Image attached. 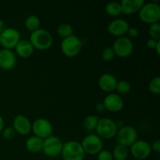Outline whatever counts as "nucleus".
Masks as SVG:
<instances>
[{"label": "nucleus", "mask_w": 160, "mask_h": 160, "mask_svg": "<svg viewBox=\"0 0 160 160\" xmlns=\"http://www.w3.org/2000/svg\"><path fill=\"white\" fill-rule=\"evenodd\" d=\"M117 80L113 74L109 73H103L98 79V86L105 92H112L116 89Z\"/></svg>", "instance_id": "nucleus-17"}, {"label": "nucleus", "mask_w": 160, "mask_h": 160, "mask_svg": "<svg viewBox=\"0 0 160 160\" xmlns=\"http://www.w3.org/2000/svg\"><path fill=\"white\" fill-rule=\"evenodd\" d=\"M44 140L38 137L33 135L28 138L25 142V147L28 152L31 153H38L42 151Z\"/></svg>", "instance_id": "nucleus-20"}, {"label": "nucleus", "mask_w": 160, "mask_h": 160, "mask_svg": "<svg viewBox=\"0 0 160 160\" xmlns=\"http://www.w3.org/2000/svg\"><path fill=\"white\" fill-rule=\"evenodd\" d=\"M148 90L152 94L154 95H159L160 94V78L156 76L153 78L148 84Z\"/></svg>", "instance_id": "nucleus-28"}, {"label": "nucleus", "mask_w": 160, "mask_h": 160, "mask_svg": "<svg viewBox=\"0 0 160 160\" xmlns=\"http://www.w3.org/2000/svg\"><path fill=\"white\" fill-rule=\"evenodd\" d=\"M148 34L150 38L154 39L156 41H160V23H152L148 27Z\"/></svg>", "instance_id": "nucleus-27"}, {"label": "nucleus", "mask_w": 160, "mask_h": 160, "mask_svg": "<svg viewBox=\"0 0 160 160\" xmlns=\"http://www.w3.org/2000/svg\"><path fill=\"white\" fill-rule=\"evenodd\" d=\"M138 17L142 22L148 24L159 23L160 20V6L156 2H150L143 5L139 10Z\"/></svg>", "instance_id": "nucleus-2"}, {"label": "nucleus", "mask_w": 160, "mask_h": 160, "mask_svg": "<svg viewBox=\"0 0 160 160\" xmlns=\"http://www.w3.org/2000/svg\"><path fill=\"white\" fill-rule=\"evenodd\" d=\"M14 48H15V54L23 59H27L32 56L34 50V47L32 46L29 40H25V39L20 40Z\"/></svg>", "instance_id": "nucleus-19"}, {"label": "nucleus", "mask_w": 160, "mask_h": 160, "mask_svg": "<svg viewBox=\"0 0 160 160\" xmlns=\"http://www.w3.org/2000/svg\"><path fill=\"white\" fill-rule=\"evenodd\" d=\"M106 12L110 17H118L122 13L121 6L118 2H110L105 7Z\"/></svg>", "instance_id": "nucleus-23"}, {"label": "nucleus", "mask_w": 160, "mask_h": 160, "mask_svg": "<svg viewBox=\"0 0 160 160\" xmlns=\"http://www.w3.org/2000/svg\"><path fill=\"white\" fill-rule=\"evenodd\" d=\"M6 28H7V27H6V24L4 22V20L0 19V34H1L2 31H4Z\"/></svg>", "instance_id": "nucleus-36"}, {"label": "nucleus", "mask_w": 160, "mask_h": 160, "mask_svg": "<svg viewBox=\"0 0 160 160\" xmlns=\"http://www.w3.org/2000/svg\"><path fill=\"white\" fill-rule=\"evenodd\" d=\"M97 160H114L112 152L109 150L102 149L97 154Z\"/></svg>", "instance_id": "nucleus-31"}, {"label": "nucleus", "mask_w": 160, "mask_h": 160, "mask_svg": "<svg viewBox=\"0 0 160 160\" xmlns=\"http://www.w3.org/2000/svg\"><path fill=\"white\" fill-rule=\"evenodd\" d=\"M155 50H156V53H157V55H159L160 54V42L157 44V45H156V48H155Z\"/></svg>", "instance_id": "nucleus-38"}, {"label": "nucleus", "mask_w": 160, "mask_h": 160, "mask_svg": "<svg viewBox=\"0 0 160 160\" xmlns=\"http://www.w3.org/2000/svg\"><path fill=\"white\" fill-rule=\"evenodd\" d=\"M160 41H156L154 39L149 38L146 42V45L149 48H152V49H155L157 45V44L159 43Z\"/></svg>", "instance_id": "nucleus-34"}, {"label": "nucleus", "mask_w": 160, "mask_h": 160, "mask_svg": "<svg viewBox=\"0 0 160 160\" xmlns=\"http://www.w3.org/2000/svg\"><path fill=\"white\" fill-rule=\"evenodd\" d=\"M115 137L118 144L129 148L138 140V131L134 127L126 125L119 128Z\"/></svg>", "instance_id": "nucleus-7"}, {"label": "nucleus", "mask_w": 160, "mask_h": 160, "mask_svg": "<svg viewBox=\"0 0 160 160\" xmlns=\"http://www.w3.org/2000/svg\"><path fill=\"white\" fill-rule=\"evenodd\" d=\"M129 28V23L126 20L115 19L108 24L107 31L112 35L119 38L126 34Z\"/></svg>", "instance_id": "nucleus-14"}, {"label": "nucleus", "mask_w": 160, "mask_h": 160, "mask_svg": "<svg viewBox=\"0 0 160 160\" xmlns=\"http://www.w3.org/2000/svg\"><path fill=\"white\" fill-rule=\"evenodd\" d=\"M56 32H57V34L59 37L63 39L73 34V29L71 25L69 24V23H62L58 26Z\"/></svg>", "instance_id": "nucleus-25"}, {"label": "nucleus", "mask_w": 160, "mask_h": 160, "mask_svg": "<svg viewBox=\"0 0 160 160\" xmlns=\"http://www.w3.org/2000/svg\"><path fill=\"white\" fill-rule=\"evenodd\" d=\"M17 64V55L12 49L2 48L0 50V68L10 70Z\"/></svg>", "instance_id": "nucleus-16"}, {"label": "nucleus", "mask_w": 160, "mask_h": 160, "mask_svg": "<svg viewBox=\"0 0 160 160\" xmlns=\"http://www.w3.org/2000/svg\"><path fill=\"white\" fill-rule=\"evenodd\" d=\"M98 116L96 115H89L87 116L83 120V127L87 131H93L96 128L97 124L98 123Z\"/></svg>", "instance_id": "nucleus-24"}, {"label": "nucleus", "mask_w": 160, "mask_h": 160, "mask_svg": "<svg viewBox=\"0 0 160 160\" xmlns=\"http://www.w3.org/2000/svg\"><path fill=\"white\" fill-rule=\"evenodd\" d=\"M115 56V53H114L112 46L106 47L102 51L101 57L102 60H104L105 62H110V61H112L114 59Z\"/></svg>", "instance_id": "nucleus-29"}, {"label": "nucleus", "mask_w": 160, "mask_h": 160, "mask_svg": "<svg viewBox=\"0 0 160 160\" xmlns=\"http://www.w3.org/2000/svg\"><path fill=\"white\" fill-rule=\"evenodd\" d=\"M20 41V34L16 28H7L0 34V45L3 47V48H14Z\"/></svg>", "instance_id": "nucleus-11"}, {"label": "nucleus", "mask_w": 160, "mask_h": 160, "mask_svg": "<svg viewBox=\"0 0 160 160\" xmlns=\"http://www.w3.org/2000/svg\"><path fill=\"white\" fill-rule=\"evenodd\" d=\"M29 42L38 50H46L52 46L53 38L51 33L43 28H39L31 33Z\"/></svg>", "instance_id": "nucleus-1"}, {"label": "nucleus", "mask_w": 160, "mask_h": 160, "mask_svg": "<svg viewBox=\"0 0 160 160\" xmlns=\"http://www.w3.org/2000/svg\"><path fill=\"white\" fill-rule=\"evenodd\" d=\"M25 28H27L28 31L30 32H33V31H36V30L40 28L41 25V20L38 16L35 15H30L26 18L24 22Z\"/></svg>", "instance_id": "nucleus-22"}, {"label": "nucleus", "mask_w": 160, "mask_h": 160, "mask_svg": "<svg viewBox=\"0 0 160 160\" xmlns=\"http://www.w3.org/2000/svg\"><path fill=\"white\" fill-rule=\"evenodd\" d=\"M95 111L97 112H99V113H102L106 111V108H105L102 102H98L95 105Z\"/></svg>", "instance_id": "nucleus-35"}, {"label": "nucleus", "mask_w": 160, "mask_h": 160, "mask_svg": "<svg viewBox=\"0 0 160 160\" xmlns=\"http://www.w3.org/2000/svg\"><path fill=\"white\" fill-rule=\"evenodd\" d=\"M131 89V84L128 81H125V80H121V81H117V86H116V89L117 90L118 95H127L129 93Z\"/></svg>", "instance_id": "nucleus-26"}, {"label": "nucleus", "mask_w": 160, "mask_h": 160, "mask_svg": "<svg viewBox=\"0 0 160 160\" xmlns=\"http://www.w3.org/2000/svg\"><path fill=\"white\" fill-rule=\"evenodd\" d=\"M115 56L120 58L129 57L134 52V44L132 40L126 36L119 37L114 41L112 46Z\"/></svg>", "instance_id": "nucleus-6"}, {"label": "nucleus", "mask_w": 160, "mask_h": 160, "mask_svg": "<svg viewBox=\"0 0 160 160\" xmlns=\"http://www.w3.org/2000/svg\"><path fill=\"white\" fill-rule=\"evenodd\" d=\"M122 13L125 15H132L138 12L145 4L144 0H122L120 2Z\"/></svg>", "instance_id": "nucleus-18"}, {"label": "nucleus", "mask_w": 160, "mask_h": 160, "mask_svg": "<svg viewBox=\"0 0 160 160\" xmlns=\"http://www.w3.org/2000/svg\"><path fill=\"white\" fill-rule=\"evenodd\" d=\"M151 145V148H152V151H154L156 153H159L160 152V141L159 139L157 140L154 141L152 144H150Z\"/></svg>", "instance_id": "nucleus-33"}, {"label": "nucleus", "mask_w": 160, "mask_h": 160, "mask_svg": "<svg viewBox=\"0 0 160 160\" xmlns=\"http://www.w3.org/2000/svg\"><path fill=\"white\" fill-rule=\"evenodd\" d=\"M131 156L136 159H146L152 152L151 145L145 140H137L129 147Z\"/></svg>", "instance_id": "nucleus-12"}, {"label": "nucleus", "mask_w": 160, "mask_h": 160, "mask_svg": "<svg viewBox=\"0 0 160 160\" xmlns=\"http://www.w3.org/2000/svg\"><path fill=\"white\" fill-rule=\"evenodd\" d=\"M127 34H128V38L131 39L136 38L138 37L139 35V31L136 28H129V29L127 31Z\"/></svg>", "instance_id": "nucleus-32"}, {"label": "nucleus", "mask_w": 160, "mask_h": 160, "mask_svg": "<svg viewBox=\"0 0 160 160\" xmlns=\"http://www.w3.org/2000/svg\"><path fill=\"white\" fill-rule=\"evenodd\" d=\"M81 47L82 43L81 39L74 34L63 38L60 44L62 54L68 58H73L78 56L81 52Z\"/></svg>", "instance_id": "nucleus-5"}, {"label": "nucleus", "mask_w": 160, "mask_h": 160, "mask_svg": "<svg viewBox=\"0 0 160 160\" xmlns=\"http://www.w3.org/2000/svg\"><path fill=\"white\" fill-rule=\"evenodd\" d=\"M95 131L97 135L102 140H109L115 137L118 131V127L113 120L104 117L99 119Z\"/></svg>", "instance_id": "nucleus-3"}, {"label": "nucleus", "mask_w": 160, "mask_h": 160, "mask_svg": "<svg viewBox=\"0 0 160 160\" xmlns=\"http://www.w3.org/2000/svg\"><path fill=\"white\" fill-rule=\"evenodd\" d=\"M12 128L17 134L27 135L31 131V122L26 116L18 114L14 117Z\"/></svg>", "instance_id": "nucleus-15"}, {"label": "nucleus", "mask_w": 160, "mask_h": 160, "mask_svg": "<svg viewBox=\"0 0 160 160\" xmlns=\"http://www.w3.org/2000/svg\"><path fill=\"white\" fill-rule=\"evenodd\" d=\"M16 131L13 129L12 127H7V128H4L3 131H2V138L5 140H12L16 135Z\"/></svg>", "instance_id": "nucleus-30"}, {"label": "nucleus", "mask_w": 160, "mask_h": 160, "mask_svg": "<svg viewBox=\"0 0 160 160\" xmlns=\"http://www.w3.org/2000/svg\"><path fill=\"white\" fill-rule=\"evenodd\" d=\"M81 144L85 154L97 155L103 149V140L96 134L85 136Z\"/></svg>", "instance_id": "nucleus-9"}, {"label": "nucleus", "mask_w": 160, "mask_h": 160, "mask_svg": "<svg viewBox=\"0 0 160 160\" xmlns=\"http://www.w3.org/2000/svg\"><path fill=\"white\" fill-rule=\"evenodd\" d=\"M61 155L63 160H84L85 157L81 142L77 141H69L63 143Z\"/></svg>", "instance_id": "nucleus-4"}, {"label": "nucleus", "mask_w": 160, "mask_h": 160, "mask_svg": "<svg viewBox=\"0 0 160 160\" xmlns=\"http://www.w3.org/2000/svg\"><path fill=\"white\" fill-rule=\"evenodd\" d=\"M106 110L112 112L122 110L124 106V102L121 95L117 93H109L105 97L102 102Z\"/></svg>", "instance_id": "nucleus-13"}, {"label": "nucleus", "mask_w": 160, "mask_h": 160, "mask_svg": "<svg viewBox=\"0 0 160 160\" xmlns=\"http://www.w3.org/2000/svg\"><path fill=\"white\" fill-rule=\"evenodd\" d=\"M4 125H5V121L4 119L2 116H0V133H2V131L4 129Z\"/></svg>", "instance_id": "nucleus-37"}, {"label": "nucleus", "mask_w": 160, "mask_h": 160, "mask_svg": "<svg viewBox=\"0 0 160 160\" xmlns=\"http://www.w3.org/2000/svg\"><path fill=\"white\" fill-rule=\"evenodd\" d=\"M63 143L57 136L51 135L44 139L42 152L46 156L50 158L57 157L61 155Z\"/></svg>", "instance_id": "nucleus-8"}, {"label": "nucleus", "mask_w": 160, "mask_h": 160, "mask_svg": "<svg viewBox=\"0 0 160 160\" xmlns=\"http://www.w3.org/2000/svg\"><path fill=\"white\" fill-rule=\"evenodd\" d=\"M112 155L114 160H126L129 155V150L128 147L117 144L112 150Z\"/></svg>", "instance_id": "nucleus-21"}, {"label": "nucleus", "mask_w": 160, "mask_h": 160, "mask_svg": "<svg viewBox=\"0 0 160 160\" xmlns=\"http://www.w3.org/2000/svg\"><path fill=\"white\" fill-rule=\"evenodd\" d=\"M31 131L34 136L44 140L52 135L53 127L47 119L38 118L31 123Z\"/></svg>", "instance_id": "nucleus-10"}]
</instances>
